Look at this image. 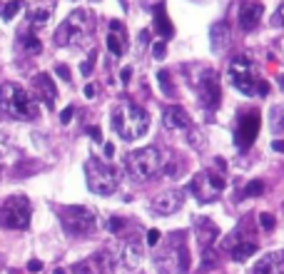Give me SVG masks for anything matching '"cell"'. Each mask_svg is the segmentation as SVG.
Instances as JSON below:
<instances>
[{
  "instance_id": "obj_14",
  "label": "cell",
  "mask_w": 284,
  "mask_h": 274,
  "mask_svg": "<svg viewBox=\"0 0 284 274\" xmlns=\"http://www.w3.org/2000/svg\"><path fill=\"white\" fill-rule=\"evenodd\" d=\"M252 274H284V252H274V255L262 257L254 264Z\"/></svg>"
},
{
  "instance_id": "obj_23",
  "label": "cell",
  "mask_w": 284,
  "mask_h": 274,
  "mask_svg": "<svg viewBox=\"0 0 284 274\" xmlns=\"http://www.w3.org/2000/svg\"><path fill=\"white\" fill-rule=\"evenodd\" d=\"M269 127H272V132H284V107H272V112H269Z\"/></svg>"
},
{
  "instance_id": "obj_10",
  "label": "cell",
  "mask_w": 284,
  "mask_h": 274,
  "mask_svg": "<svg viewBox=\"0 0 284 274\" xmlns=\"http://www.w3.org/2000/svg\"><path fill=\"white\" fill-rule=\"evenodd\" d=\"M142 257H145V242L140 237H127L122 249H120V264L122 269H137L142 264Z\"/></svg>"
},
{
  "instance_id": "obj_17",
  "label": "cell",
  "mask_w": 284,
  "mask_h": 274,
  "mask_svg": "<svg viewBox=\"0 0 284 274\" xmlns=\"http://www.w3.org/2000/svg\"><path fill=\"white\" fill-rule=\"evenodd\" d=\"M107 50L113 53L115 58H120L125 53V35H122V25L113 20L110 22V35H107Z\"/></svg>"
},
{
  "instance_id": "obj_5",
  "label": "cell",
  "mask_w": 284,
  "mask_h": 274,
  "mask_svg": "<svg viewBox=\"0 0 284 274\" xmlns=\"http://www.w3.org/2000/svg\"><path fill=\"white\" fill-rule=\"evenodd\" d=\"M30 202L25 195L8 197L0 207V224L5 230H25L30 224Z\"/></svg>"
},
{
  "instance_id": "obj_16",
  "label": "cell",
  "mask_w": 284,
  "mask_h": 274,
  "mask_svg": "<svg viewBox=\"0 0 284 274\" xmlns=\"http://www.w3.org/2000/svg\"><path fill=\"white\" fill-rule=\"evenodd\" d=\"M35 87H38V98H42V102L48 105V107H53L55 105V98H57V90H55V82L53 78L48 75V73H40L35 75Z\"/></svg>"
},
{
  "instance_id": "obj_1",
  "label": "cell",
  "mask_w": 284,
  "mask_h": 274,
  "mask_svg": "<svg viewBox=\"0 0 284 274\" xmlns=\"http://www.w3.org/2000/svg\"><path fill=\"white\" fill-rule=\"evenodd\" d=\"M113 127L122 140L130 142V140H137V137H142L150 130V118H147V112L140 105L122 102V105H117V110L113 112Z\"/></svg>"
},
{
  "instance_id": "obj_15",
  "label": "cell",
  "mask_w": 284,
  "mask_h": 274,
  "mask_svg": "<svg viewBox=\"0 0 284 274\" xmlns=\"http://www.w3.org/2000/svg\"><path fill=\"white\" fill-rule=\"evenodd\" d=\"M262 15H265L262 3H247L245 8H242V13H239V25H242V30H254V28L259 25Z\"/></svg>"
},
{
  "instance_id": "obj_40",
  "label": "cell",
  "mask_w": 284,
  "mask_h": 274,
  "mask_svg": "<svg viewBox=\"0 0 284 274\" xmlns=\"http://www.w3.org/2000/svg\"><path fill=\"white\" fill-rule=\"evenodd\" d=\"M122 224H125V222H122V219H117V217L110 219V230H113V232H120V230H122Z\"/></svg>"
},
{
  "instance_id": "obj_35",
  "label": "cell",
  "mask_w": 284,
  "mask_h": 274,
  "mask_svg": "<svg viewBox=\"0 0 284 274\" xmlns=\"http://www.w3.org/2000/svg\"><path fill=\"white\" fill-rule=\"evenodd\" d=\"M160 242V230H150L147 232V247H155Z\"/></svg>"
},
{
  "instance_id": "obj_38",
  "label": "cell",
  "mask_w": 284,
  "mask_h": 274,
  "mask_svg": "<svg viewBox=\"0 0 284 274\" xmlns=\"http://www.w3.org/2000/svg\"><path fill=\"white\" fill-rule=\"evenodd\" d=\"M130 78H133V67H122V73H120V80L127 85V82H130Z\"/></svg>"
},
{
  "instance_id": "obj_20",
  "label": "cell",
  "mask_w": 284,
  "mask_h": 274,
  "mask_svg": "<svg viewBox=\"0 0 284 274\" xmlns=\"http://www.w3.org/2000/svg\"><path fill=\"white\" fill-rule=\"evenodd\" d=\"M155 30H157L162 38H170L172 35V22H170V18H167L165 3H157V5H155Z\"/></svg>"
},
{
  "instance_id": "obj_29",
  "label": "cell",
  "mask_w": 284,
  "mask_h": 274,
  "mask_svg": "<svg viewBox=\"0 0 284 274\" xmlns=\"http://www.w3.org/2000/svg\"><path fill=\"white\" fill-rule=\"evenodd\" d=\"M217 264H220V259H217V255H214V252H205V257H202V269H214V267H217Z\"/></svg>"
},
{
  "instance_id": "obj_21",
  "label": "cell",
  "mask_w": 284,
  "mask_h": 274,
  "mask_svg": "<svg viewBox=\"0 0 284 274\" xmlns=\"http://www.w3.org/2000/svg\"><path fill=\"white\" fill-rule=\"evenodd\" d=\"M197 235H200V242L209 247V244L214 242V237L220 235V230H217V224H214L212 219H200V222H197Z\"/></svg>"
},
{
  "instance_id": "obj_43",
  "label": "cell",
  "mask_w": 284,
  "mask_h": 274,
  "mask_svg": "<svg viewBox=\"0 0 284 274\" xmlns=\"http://www.w3.org/2000/svg\"><path fill=\"white\" fill-rule=\"evenodd\" d=\"M113 152H115L113 142H107V145H105V157H113Z\"/></svg>"
},
{
  "instance_id": "obj_31",
  "label": "cell",
  "mask_w": 284,
  "mask_h": 274,
  "mask_svg": "<svg viewBox=\"0 0 284 274\" xmlns=\"http://www.w3.org/2000/svg\"><path fill=\"white\" fill-rule=\"evenodd\" d=\"M259 224H262V230H274V217L262 212V215H259Z\"/></svg>"
},
{
  "instance_id": "obj_36",
  "label": "cell",
  "mask_w": 284,
  "mask_h": 274,
  "mask_svg": "<svg viewBox=\"0 0 284 274\" xmlns=\"http://www.w3.org/2000/svg\"><path fill=\"white\" fill-rule=\"evenodd\" d=\"M40 269H42V262H40V259H30V262H28V272L30 274H38Z\"/></svg>"
},
{
  "instance_id": "obj_30",
  "label": "cell",
  "mask_w": 284,
  "mask_h": 274,
  "mask_svg": "<svg viewBox=\"0 0 284 274\" xmlns=\"http://www.w3.org/2000/svg\"><path fill=\"white\" fill-rule=\"evenodd\" d=\"M95 60H97V55H90V58L85 60V62H82V65H80V73H82V75H90V73H93V67H95Z\"/></svg>"
},
{
  "instance_id": "obj_13",
  "label": "cell",
  "mask_w": 284,
  "mask_h": 274,
  "mask_svg": "<svg viewBox=\"0 0 284 274\" xmlns=\"http://www.w3.org/2000/svg\"><path fill=\"white\" fill-rule=\"evenodd\" d=\"M162 122H165V127L167 130H187L189 125V115L185 107H180V105H170V107H165V112H162Z\"/></svg>"
},
{
  "instance_id": "obj_7",
  "label": "cell",
  "mask_w": 284,
  "mask_h": 274,
  "mask_svg": "<svg viewBox=\"0 0 284 274\" xmlns=\"http://www.w3.org/2000/svg\"><path fill=\"white\" fill-rule=\"evenodd\" d=\"M60 219L68 235H88L95 230V215L88 207H65Z\"/></svg>"
},
{
  "instance_id": "obj_39",
  "label": "cell",
  "mask_w": 284,
  "mask_h": 274,
  "mask_svg": "<svg viewBox=\"0 0 284 274\" xmlns=\"http://www.w3.org/2000/svg\"><path fill=\"white\" fill-rule=\"evenodd\" d=\"M88 132H90L93 140H97V142L102 140V132H100V127H97V125H90V127H88Z\"/></svg>"
},
{
  "instance_id": "obj_27",
  "label": "cell",
  "mask_w": 284,
  "mask_h": 274,
  "mask_svg": "<svg viewBox=\"0 0 284 274\" xmlns=\"http://www.w3.org/2000/svg\"><path fill=\"white\" fill-rule=\"evenodd\" d=\"M30 22L33 25H42V22H48V18H50V10L48 8H35V10H30Z\"/></svg>"
},
{
  "instance_id": "obj_24",
  "label": "cell",
  "mask_w": 284,
  "mask_h": 274,
  "mask_svg": "<svg viewBox=\"0 0 284 274\" xmlns=\"http://www.w3.org/2000/svg\"><path fill=\"white\" fill-rule=\"evenodd\" d=\"M23 0H10V3H5V5H0V13H3V20H13L18 15L20 10H23Z\"/></svg>"
},
{
  "instance_id": "obj_33",
  "label": "cell",
  "mask_w": 284,
  "mask_h": 274,
  "mask_svg": "<svg viewBox=\"0 0 284 274\" xmlns=\"http://www.w3.org/2000/svg\"><path fill=\"white\" fill-rule=\"evenodd\" d=\"M254 93H257V95H262V98H265V95H269V82H265V80H257Z\"/></svg>"
},
{
  "instance_id": "obj_45",
  "label": "cell",
  "mask_w": 284,
  "mask_h": 274,
  "mask_svg": "<svg viewBox=\"0 0 284 274\" xmlns=\"http://www.w3.org/2000/svg\"><path fill=\"white\" fill-rule=\"evenodd\" d=\"M279 87H282V90H284V75H282V78H279Z\"/></svg>"
},
{
  "instance_id": "obj_47",
  "label": "cell",
  "mask_w": 284,
  "mask_h": 274,
  "mask_svg": "<svg viewBox=\"0 0 284 274\" xmlns=\"http://www.w3.org/2000/svg\"><path fill=\"white\" fill-rule=\"evenodd\" d=\"M282 212H284V202H282Z\"/></svg>"
},
{
  "instance_id": "obj_4",
  "label": "cell",
  "mask_w": 284,
  "mask_h": 274,
  "mask_svg": "<svg viewBox=\"0 0 284 274\" xmlns=\"http://www.w3.org/2000/svg\"><path fill=\"white\" fill-rule=\"evenodd\" d=\"M85 177H88V187L95 195H113L117 190V172L110 165L100 162V159H88L85 162Z\"/></svg>"
},
{
  "instance_id": "obj_34",
  "label": "cell",
  "mask_w": 284,
  "mask_h": 274,
  "mask_svg": "<svg viewBox=\"0 0 284 274\" xmlns=\"http://www.w3.org/2000/svg\"><path fill=\"white\" fill-rule=\"evenodd\" d=\"M165 50H167V42H165V40H162V42H155L152 55H155V58H162V55H165Z\"/></svg>"
},
{
  "instance_id": "obj_19",
  "label": "cell",
  "mask_w": 284,
  "mask_h": 274,
  "mask_svg": "<svg viewBox=\"0 0 284 274\" xmlns=\"http://www.w3.org/2000/svg\"><path fill=\"white\" fill-rule=\"evenodd\" d=\"M209 42H212V50H222L229 42V25L227 20H220L209 28Z\"/></svg>"
},
{
  "instance_id": "obj_25",
  "label": "cell",
  "mask_w": 284,
  "mask_h": 274,
  "mask_svg": "<svg viewBox=\"0 0 284 274\" xmlns=\"http://www.w3.org/2000/svg\"><path fill=\"white\" fill-rule=\"evenodd\" d=\"M20 42H23V48H25L30 55H38L40 50H42V45H40V40L35 38V35H23Z\"/></svg>"
},
{
  "instance_id": "obj_9",
  "label": "cell",
  "mask_w": 284,
  "mask_h": 274,
  "mask_svg": "<svg viewBox=\"0 0 284 274\" xmlns=\"http://www.w3.org/2000/svg\"><path fill=\"white\" fill-rule=\"evenodd\" d=\"M189 190L200 197V199H214V197L225 190V177L214 175V172H200V175L192 179Z\"/></svg>"
},
{
  "instance_id": "obj_41",
  "label": "cell",
  "mask_w": 284,
  "mask_h": 274,
  "mask_svg": "<svg viewBox=\"0 0 284 274\" xmlns=\"http://www.w3.org/2000/svg\"><path fill=\"white\" fill-rule=\"evenodd\" d=\"M272 150H274V152H284V140H274V142H272Z\"/></svg>"
},
{
  "instance_id": "obj_11",
  "label": "cell",
  "mask_w": 284,
  "mask_h": 274,
  "mask_svg": "<svg viewBox=\"0 0 284 274\" xmlns=\"http://www.w3.org/2000/svg\"><path fill=\"white\" fill-rule=\"evenodd\" d=\"M259 132V115L257 112H249L239 120V127H237V135H234V142L237 147H249L254 142V137Z\"/></svg>"
},
{
  "instance_id": "obj_26",
  "label": "cell",
  "mask_w": 284,
  "mask_h": 274,
  "mask_svg": "<svg viewBox=\"0 0 284 274\" xmlns=\"http://www.w3.org/2000/svg\"><path fill=\"white\" fill-rule=\"evenodd\" d=\"M157 80H160V87H162V93H165V95H174V85H172V78H170V73H167V70H160Z\"/></svg>"
},
{
  "instance_id": "obj_2",
  "label": "cell",
  "mask_w": 284,
  "mask_h": 274,
  "mask_svg": "<svg viewBox=\"0 0 284 274\" xmlns=\"http://www.w3.org/2000/svg\"><path fill=\"white\" fill-rule=\"evenodd\" d=\"M0 107L15 120H35L38 118V100L28 95L20 85L5 82L0 87Z\"/></svg>"
},
{
  "instance_id": "obj_8",
  "label": "cell",
  "mask_w": 284,
  "mask_h": 274,
  "mask_svg": "<svg viewBox=\"0 0 284 274\" xmlns=\"http://www.w3.org/2000/svg\"><path fill=\"white\" fill-rule=\"evenodd\" d=\"M229 82L242 93V95H252L254 93V85H257V78H254V70H252V62L242 55L229 62Z\"/></svg>"
},
{
  "instance_id": "obj_3",
  "label": "cell",
  "mask_w": 284,
  "mask_h": 274,
  "mask_svg": "<svg viewBox=\"0 0 284 274\" xmlns=\"http://www.w3.org/2000/svg\"><path fill=\"white\" fill-rule=\"evenodd\" d=\"M162 170V155L157 147H142V150H135L127 155V172L137 179V182H145L155 177Z\"/></svg>"
},
{
  "instance_id": "obj_28",
  "label": "cell",
  "mask_w": 284,
  "mask_h": 274,
  "mask_svg": "<svg viewBox=\"0 0 284 274\" xmlns=\"http://www.w3.org/2000/svg\"><path fill=\"white\" fill-rule=\"evenodd\" d=\"M265 192V182L262 179H254V182H249L245 187V197H259Z\"/></svg>"
},
{
  "instance_id": "obj_12",
  "label": "cell",
  "mask_w": 284,
  "mask_h": 274,
  "mask_svg": "<svg viewBox=\"0 0 284 274\" xmlns=\"http://www.w3.org/2000/svg\"><path fill=\"white\" fill-rule=\"evenodd\" d=\"M180 207H182V195L180 192H162V195H157L152 199V210L162 217L174 215Z\"/></svg>"
},
{
  "instance_id": "obj_37",
  "label": "cell",
  "mask_w": 284,
  "mask_h": 274,
  "mask_svg": "<svg viewBox=\"0 0 284 274\" xmlns=\"http://www.w3.org/2000/svg\"><path fill=\"white\" fill-rule=\"evenodd\" d=\"M57 75L62 80H70V67L68 65H57Z\"/></svg>"
},
{
  "instance_id": "obj_46",
  "label": "cell",
  "mask_w": 284,
  "mask_h": 274,
  "mask_svg": "<svg viewBox=\"0 0 284 274\" xmlns=\"http://www.w3.org/2000/svg\"><path fill=\"white\" fill-rule=\"evenodd\" d=\"M53 274H68V272H65V269H55V272H53Z\"/></svg>"
},
{
  "instance_id": "obj_18",
  "label": "cell",
  "mask_w": 284,
  "mask_h": 274,
  "mask_svg": "<svg viewBox=\"0 0 284 274\" xmlns=\"http://www.w3.org/2000/svg\"><path fill=\"white\" fill-rule=\"evenodd\" d=\"M202 100L207 102L209 107H214L220 102V82H217L214 73H207L205 80H202Z\"/></svg>"
},
{
  "instance_id": "obj_32",
  "label": "cell",
  "mask_w": 284,
  "mask_h": 274,
  "mask_svg": "<svg viewBox=\"0 0 284 274\" xmlns=\"http://www.w3.org/2000/svg\"><path fill=\"white\" fill-rule=\"evenodd\" d=\"M73 115H75V107H73V105H68V107L60 112V122H62V125H68V122L73 120Z\"/></svg>"
},
{
  "instance_id": "obj_44",
  "label": "cell",
  "mask_w": 284,
  "mask_h": 274,
  "mask_svg": "<svg viewBox=\"0 0 284 274\" xmlns=\"http://www.w3.org/2000/svg\"><path fill=\"white\" fill-rule=\"evenodd\" d=\"M277 18H279V22H282V25H284V3H282V5H279V10H277Z\"/></svg>"
},
{
  "instance_id": "obj_22",
  "label": "cell",
  "mask_w": 284,
  "mask_h": 274,
  "mask_svg": "<svg viewBox=\"0 0 284 274\" xmlns=\"http://www.w3.org/2000/svg\"><path fill=\"white\" fill-rule=\"evenodd\" d=\"M257 252V244L254 242H239L234 249H232V257H234V262H245L249 257Z\"/></svg>"
},
{
  "instance_id": "obj_42",
  "label": "cell",
  "mask_w": 284,
  "mask_h": 274,
  "mask_svg": "<svg viewBox=\"0 0 284 274\" xmlns=\"http://www.w3.org/2000/svg\"><path fill=\"white\" fill-rule=\"evenodd\" d=\"M95 93H97L95 85H85V98H95Z\"/></svg>"
},
{
  "instance_id": "obj_6",
  "label": "cell",
  "mask_w": 284,
  "mask_h": 274,
  "mask_svg": "<svg viewBox=\"0 0 284 274\" xmlns=\"http://www.w3.org/2000/svg\"><path fill=\"white\" fill-rule=\"evenodd\" d=\"M90 13L88 10H75L70 13V18L65 20L55 33V45H75L88 35L90 30Z\"/></svg>"
}]
</instances>
